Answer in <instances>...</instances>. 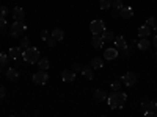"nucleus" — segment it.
I'll return each instance as SVG.
<instances>
[{
  "label": "nucleus",
  "instance_id": "nucleus-1",
  "mask_svg": "<svg viewBox=\"0 0 157 117\" xmlns=\"http://www.w3.org/2000/svg\"><path fill=\"white\" fill-rule=\"evenodd\" d=\"M127 100V95L124 92H120V90H113V92L107 97V101H109V106L112 109H120L124 106V103Z\"/></svg>",
  "mask_w": 157,
  "mask_h": 117
},
{
  "label": "nucleus",
  "instance_id": "nucleus-2",
  "mask_svg": "<svg viewBox=\"0 0 157 117\" xmlns=\"http://www.w3.org/2000/svg\"><path fill=\"white\" fill-rule=\"evenodd\" d=\"M22 59L27 61L29 64H35L39 61V50L36 47H29L22 51Z\"/></svg>",
  "mask_w": 157,
  "mask_h": 117
},
{
  "label": "nucleus",
  "instance_id": "nucleus-3",
  "mask_svg": "<svg viewBox=\"0 0 157 117\" xmlns=\"http://www.w3.org/2000/svg\"><path fill=\"white\" fill-rule=\"evenodd\" d=\"M25 30H27V27H25L24 22H19V20H14L11 25V30H10V36L11 37H17L19 34L25 33Z\"/></svg>",
  "mask_w": 157,
  "mask_h": 117
},
{
  "label": "nucleus",
  "instance_id": "nucleus-4",
  "mask_svg": "<svg viewBox=\"0 0 157 117\" xmlns=\"http://www.w3.org/2000/svg\"><path fill=\"white\" fill-rule=\"evenodd\" d=\"M90 30L93 34H102L104 31H105V23H104V20L101 19H96L90 23Z\"/></svg>",
  "mask_w": 157,
  "mask_h": 117
},
{
  "label": "nucleus",
  "instance_id": "nucleus-5",
  "mask_svg": "<svg viewBox=\"0 0 157 117\" xmlns=\"http://www.w3.org/2000/svg\"><path fill=\"white\" fill-rule=\"evenodd\" d=\"M47 80H49V73L46 70L39 69V72H35L33 73V83L35 84H46Z\"/></svg>",
  "mask_w": 157,
  "mask_h": 117
},
{
  "label": "nucleus",
  "instance_id": "nucleus-6",
  "mask_svg": "<svg viewBox=\"0 0 157 117\" xmlns=\"http://www.w3.org/2000/svg\"><path fill=\"white\" fill-rule=\"evenodd\" d=\"M121 83H123L124 86H134V84L137 83V73H134V72L124 73L123 78H121Z\"/></svg>",
  "mask_w": 157,
  "mask_h": 117
},
{
  "label": "nucleus",
  "instance_id": "nucleus-7",
  "mask_svg": "<svg viewBox=\"0 0 157 117\" xmlns=\"http://www.w3.org/2000/svg\"><path fill=\"white\" fill-rule=\"evenodd\" d=\"M118 55H120V51H118L115 47H109V48H105V51H104V59L113 61V59L118 58Z\"/></svg>",
  "mask_w": 157,
  "mask_h": 117
},
{
  "label": "nucleus",
  "instance_id": "nucleus-8",
  "mask_svg": "<svg viewBox=\"0 0 157 117\" xmlns=\"http://www.w3.org/2000/svg\"><path fill=\"white\" fill-rule=\"evenodd\" d=\"M113 44H115V48H116L118 51H123L124 48H127L126 39H124L123 36H116V37L113 39Z\"/></svg>",
  "mask_w": 157,
  "mask_h": 117
},
{
  "label": "nucleus",
  "instance_id": "nucleus-9",
  "mask_svg": "<svg viewBox=\"0 0 157 117\" xmlns=\"http://www.w3.org/2000/svg\"><path fill=\"white\" fill-rule=\"evenodd\" d=\"M8 56H10V59H14V61L21 59V58H22L21 47H10V50H8Z\"/></svg>",
  "mask_w": 157,
  "mask_h": 117
},
{
  "label": "nucleus",
  "instance_id": "nucleus-10",
  "mask_svg": "<svg viewBox=\"0 0 157 117\" xmlns=\"http://www.w3.org/2000/svg\"><path fill=\"white\" fill-rule=\"evenodd\" d=\"M13 17H14V20H19V22H22V20L25 19V11H24V8H21V6H16L14 9H13Z\"/></svg>",
  "mask_w": 157,
  "mask_h": 117
},
{
  "label": "nucleus",
  "instance_id": "nucleus-11",
  "mask_svg": "<svg viewBox=\"0 0 157 117\" xmlns=\"http://www.w3.org/2000/svg\"><path fill=\"white\" fill-rule=\"evenodd\" d=\"M61 80L66 81V83H72L75 80V72H72V70H63L61 72Z\"/></svg>",
  "mask_w": 157,
  "mask_h": 117
},
{
  "label": "nucleus",
  "instance_id": "nucleus-12",
  "mask_svg": "<svg viewBox=\"0 0 157 117\" xmlns=\"http://www.w3.org/2000/svg\"><path fill=\"white\" fill-rule=\"evenodd\" d=\"M120 16L123 19H132L134 17V8L132 6H124L121 11H120Z\"/></svg>",
  "mask_w": 157,
  "mask_h": 117
},
{
  "label": "nucleus",
  "instance_id": "nucleus-13",
  "mask_svg": "<svg viewBox=\"0 0 157 117\" xmlns=\"http://www.w3.org/2000/svg\"><path fill=\"white\" fill-rule=\"evenodd\" d=\"M141 109L148 112V111H155L157 109V101H143L141 103Z\"/></svg>",
  "mask_w": 157,
  "mask_h": 117
},
{
  "label": "nucleus",
  "instance_id": "nucleus-14",
  "mask_svg": "<svg viewBox=\"0 0 157 117\" xmlns=\"http://www.w3.org/2000/svg\"><path fill=\"white\" fill-rule=\"evenodd\" d=\"M91 42H93V47L94 48H101L104 45V39L101 34H93V37H91Z\"/></svg>",
  "mask_w": 157,
  "mask_h": 117
},
{
  "label": "nucleus",
  "instance_id": "nucleus-15",
  "mask_svg": "<svg viewBox=\"0 0 157 117\" xmlns=\"http://www.w3.org/2000/svg\"><path fill=\"white\" fill-rule=\"evenodd\" d=\"M107 97H109V94L105 92V90H102V89H96V90H94V98H96L98 101H105Z\"/></svg>",
  "mask_w": 157,
  "mask_h": 117
},
{
  "label": "nucleus",
  "instance_id": "nucleus-16",
  "mask_svg": "<svg viewBox=\"0 0 157 117\" xmlns=\"http://www.w3.org/2000/svg\"><path fill=\"white\" fill-rule=\"evenodd\" d=\"M149 34H151V28L148 27V25H141V27L138 28V36H140V39L148 37Z\"/></svg>",
  "mask_w": 157,
  "mask_h": 117
},
{
  "label": "nucleus",
  "instance_id": "nucleus-17",
  "mask_svg": "<svg viewBox=\"0 0 157 117\" xmlns=\"http://www.w3.org/2000/svg\"><path fill=\"white\" fill-rule=\"evenodd\" d=\"M102 67H104V59L102 58L96 56V58L91 59V69H102Z\"/></svg>",
  "mask_w": 157,
  "mask_h": 117
},
{
  "label": "nucleus",
  "instance_id": "nucleus-18",
  "mask_svg": "<svg viewBox=\"0 0 157 117\" xmlns=\"http://www.w3.org/2000/svg\"><path fill=\"white\" fill-rule=\"evenodd\" d=\"M137 45H138V48H140V50L145 51V50H148V48L151 47V42L148 41V37H143V39H140V41L137 42Z\"/></svg>",
  "mask_w": 157,
  "mask_h": 117
},
{
  "label": "nucleus",
  "instance_id": "nucleus-19",
  "mask_svg": "<svg viewBox=\"0 0 157 117\" xmlns=\"http://www.w3.org/2000/svg\"><path fill=\"white\" fill-rule=\"evenodd\" d=\"M50 36H52V37H54V39H55V41H57V42H58V41H61V39L64 37V31H63L61 28H55L54 31H52V33H50Z\"/></svg>",
  "mask_w": 157,
  "mask_h": 117
},
{
  "label": "nucleus",
  "instance_id": "nucleus-20",
  "mask_svg": "<svg viewBox=\"0 0 157 117\" xmlns=\"http://www.w3.org/2000/svg\"><path fill=\"white\" fill-rule=\"evenodd\" d=\"M82 75L85 76V78H88V80H93L94 78V73H93V69H91V66H88V67H82Z\"/></svg>",
  "mask_w": 157,
  "mask_h": 117
},
{
  "label": "nucleus",
  "instance_id": "nucleus-21",
  "mask_svg": "<svg viewBox=\"0 0 157 117\" xmlns=\"http://www.w3.org/2000/svg\"><path fill=\"white\" fill-rule=\"evenodd\" d=\"M5 73H6V78H8V80H11V81H14V80H17V78H19V72H16V69H8Z\"/></svg>",
  "mask_w": 157,
  "mask_h": 117
},
{
  "label": "nucleus",
  "instance_id": "nucleus-22",
  "mask_svg": "<svg viewBox=\"0 0 157 117\" xmlns=\"http://www.w3.org/2000/svg\"><path fill=\"white\" fill-rule=\"evenodd\" d=\"M38 66H39V69H41V70H47L50 67V62H49L47 58H41V59L38 61Z\"/></svg>",
  "mask_w": 157,
  "mask_h": 117
},
{
  "label": "nucleus",
  "instance_id": "nucleus-23",
  "mask_svg": "<svg viewBox=\"0 0 157 117\" xmlns=\"http://www.w3.org/2000/svg\"><path fill=\"white\" fill-rule=\"evenodd\" d=\"M101 36H102L104 41H113V39H115V34H113L112 31H109V30H105V31H104Z\"/></svg>",
  "mask_w": 157,
  "mask_h": 117
},
{
  "label": "nucleus",
  "instance_id": "nucleus-24",
  "mask_svg": "<svg viewBox=\"0 0 157 117\" xmlns=\"http://www.w3.org/2000/svg\"><path fill=\"white\" fill-rule=\"evenodd\" d=\"M99 6L101 9H109L112 6V0H99Z\"/></svg>",
  "mask_w": 157,
  "mask_h": 117
},
{
  "label": "nucleus",
  "instance_id": "nucleus-25",
  "mask_svg": "<svg viewBox=\"0 0 157 117\" xmlns=\"http://www.w3.org/2000/svg\"><path fill=\"white\" fill-rule=\"evenodd\" d=\"M8 61H10V56H8V53H0V66H6L8 64Z\"/></svg>",
  "mask_w": 157,
  "mask_h": 117
},
{
  "label": "nucleus",
  "instance_id": "nucleus-26",
  "mask_svg": "<svg viewBox=\"0 0 157 117\" xmlns=\"http://www.w3.org/2000/svg\"><path fill=\"white\" fill-rule=\"evenodd\" d=\"M112 6L116 9V11H121L124 6H123V2H121V0H113V2H112Z\"/></svg>",
  "mask_w": 157,
  "mask_h": 117
},
{
  "label": "nucleus",
  "instance_id": "nucleus-27",
  "mask_svg": "<svg viewBox=\"0 0 157 117\" xmlns=\"http://www.w3.org/2000/svg\"><path fill=\"white\" fill-rule=\"evenodd\" d=\"M110 86H112V89H113V90H120V89H121V86H123V83H121V80H115Z\"/></svg>",
  "mask_w": 157,
  "mask_h": 117
},
{
  "label": "nucleus",
  "instance_id": "nucleus-28",
  "mask_svg": "<svg viewBox=\"0 0 157 117\" xmlns=\"http://www.w3.org/2000/svg\"><path fill=\"white\" fill-rule=\"evenodd\" d=\"M29 45H30V39H29V37H24L22 41H21V45H19V47L25 50V48H29Z\"/></svg>",
  "mask_w": 157,
  "mask_h": 117
},
{
  "label": "nucleus",
  "instance_id": "nucleus-29",
  "mask_svg": "<svg viewBox=\"0 0 157 117\" xmlns=\"http://www.w3.org/2000/svg\"><path fill=\"white\" fill-rule=\"evenodd\" d=\"M6 14H8V8L6 6H0V19H5Z\"/></svg>",
  "mask_w": 157,
  "mask_h": 117
},
{
  "label": "nucleus",
  "instance_id": "nucleus-30",
  "mask_svg": "<svg viewBox=\"0 0 157 117\" xmlns=\"http://www.w3.org/2000/svg\"><path fill=\"white\" fill-rule=\"evenodd\" d=\"M46 42H47V45H49V47H55V45H57V41H55V39L52 37V36H50V37L47 39Z\"/></svg>",
  "mask_w": 157,
  "mask_h": 117
},
{
  "label": "nucleus",
  "instance_id": "nucleus-31",
  "mask_svg": "<svg viewBox=\"0 0 157 117\" xmlns=\"http://www.w3.org/2000/svg\"><path fill=\"white\" fill-rule=\"evenodd\" d=\"M5 95H6V87L3 84H0V100H2Z\"/></svg>",
  "mask_w": 157,
  "mask_h": 117
},
{
  "label": "nucleus",
  "instance_id": "nucleus-32",
  "mask_svg": "<svg viewBox=\"0 0 157 117\" xmlns=\"http://www.w3.org/2000/svg\"><path fill=\"white\" fill-rule=\"evenodd\" d=\"M155 19L154 17H148V20H146V25H148V27H154V25H155Z\"/></svg>",
  "mask_w": 157,
  "mask_h": 117
},
{
  "label": "nucleus",
  "instance_id": "nucleus-33",
  "mask_svg": "<svg viewBox=\"0 0 157 117\" xmlns=\"http://www.w3.org/2000/svg\"><path fill=\"white\" fill-rule=\"evenodd\" d=\"M41 37H43V39H44V41H47V39H49V37H50V33H49V31H47V30H44V31H43V33H41Z\"/></svg>",
  "mask_w": 157,
  "mask_h": 117
},
{
  "label": "nucleus",
  "instance_id": "nucleus-34",
  "mask_svg": "<svg viewBox=\"0 0 157 117\" xmlns=\"http://www.w3.org/2000/svg\"><path fill=\"white\" fill-rule=\"evenodd\" d=\"M145 117H157V114H155V111H148V112H145Z\"/></svg>",
  "mask_w": 157,
  "mask_h": 117
},
{
  "label": "nucleus",
  "instance_id": "nucleus-35",
  "mask_svg": "<svg viewBox=\"0 0 157 117\" xmlns=\"http://www.w3.org/2000/svg\"><path fill=\"white\" fill-rule=\"evenodd\" d=\"M80 70H82V67L78 66V64H74L72 66V72H80Z\"/></svg>",
  "mask_w": 157,
  "mask_h": 117
},
{
  "label": "nucleus",
  "instance_id": "nucleus-36",
  "mask_svg": "<svg viewBox=\"0 0 157 117\" xmlns=\"http://www.w3.org/2000/svg\"><path fill=\"white\" fill-rule=\"evenodd\" d=\"M5 25H6V20L5 19H0V30H3Z\"/></svg>",
  "mask_w": 157,
  "mask_h": 117
},
{
  "label": "nucleus",
  "instance_id": "nucleus-37",
  "mask_svg": "<svg viewBox=\"0 0 157 117\" xmlns=\"http://www.w3.org/2000/svg\"><path fill=\"white\" fill-rule=\"evenodd\" d=\"M123 55H124V56H129V55H130V48H129V47L123 50Z\"/></svg>",
  "mask_w": 157,
  "mask_h": 117
},
{
  "label": "nucleus",
  "instance_id": "nucleus-38",
  "mask_svg": "<svg viewBox=\"0 0 157 117\" xmlns=\"http://www.w3.org/2000/svg\"><path fill=\"white\" fill-rule=\"evenodd\" d=\"M118 14H120V11H116V9H113V12H112V16L115 17V16H118Z\"/></svg>",
  "mask_w": 157,
  "mask_h": 117
},
{
  "label": "nucleus",
  "instance_id": "nucleus-39",
  "mask_svg": "<svg viewBox=\"0 0 157 117\" xmlns=\"http://www.w3.org/2000/svg\"><path fill=\"white\" fill-rule=\"evenodd\" d=\"M154 47L157 48V36H154Z\"/></svg>",
  "mask_w": 157,
  "mask_h": 117
},
{
  "label": "nucleus",
  "instance_id": "nucleus-40",
  "mask_svg": "<svg viewBox=\"0 0 157 117\" xmlns=\"http://www.w3.org/2000/svg\"><path fill=\"white\" fill-rule=\"evenodd\" d=\"M154 31H155V33H157V23H155V25H154Z\"/></svg>",
  "mask_w": 157,
  "mask_h": 117
},
{
  "label": "nucleus",
  "instance_id": "nucleus-41",
  "mask_svg": "<svg viewBox=\"0 0 157 117\" xmlns=\"http://www.w3.org/2000/svg\"><path fill=\"white\" fill-rule=\"evenodd\" d=\"M0 73H3V67L2 66H0Z\"/></svg>",
  "mask_w": 157,
  "mask_h": 117
},
{
  "label": "nucleus",
  "instance_id": "nucleus-42",
  "mask_svg": "<svg viewBox=\"0 0 157 117\" xmlns=\"http://www.w3.org/2000/svg\"><path fill=\"white\" fill-rule=\"evenodd\" d=\"M10 117H17V115H10Z\"/></svg>",
  "mask_w": 157,
  "mask_h": 117
},
{
  "label": "nucleus",
  "instance_id": "nucleus-43",
  "mask_svg": "<svg viewBox=\"0 0 157 117\" xmlns=\"http://www.w3.org/2000/svg\"><path fill=\"white\" fill-rule=\"evenodd\" d=\"M101 117H107V115H101Z\"/></svg>",
  "mask_w": 157,
  "mask_h": 117
},
{
  "label": "nucleus",
  "instance_id": "nucleus-44",
  "mask_svg": "<svg viewBox=\"0 0 157 117\" xmlns=\"http://www.w3.org/2000/svg\"><path fill=\"white\" fill-rule=\"evenodd\" d=\"M155 59H157V56H155Z\"/></svg>",
  "mask_w": 157,
  "mask_h": 117
}]
</instances>
